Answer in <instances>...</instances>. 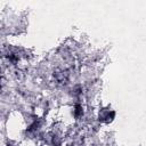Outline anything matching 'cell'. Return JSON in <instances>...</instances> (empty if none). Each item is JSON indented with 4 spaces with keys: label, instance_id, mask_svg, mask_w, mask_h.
<instances>
[{
    "label": "cell",
    "instance_id": "7a4b0ae2",
    "mask_svg": "<svg viewBox=\"0 0 146 146\" xmlns=\"http://www.w3.org/2000/svg\"><path fill=\"white\" fill-rule=\"evenodd\" d=\"M114 115H115V113H114L113 111H111V112H110V111H105V112H103L102 114H99V120L102 119V121L110 122V121L113 120Z\"/></svg>",
    "mask_w": 146,
    "mask_h": 146
},
{
    "label": "cell",
    "instance_id": "3957f363",
    "mask_svg": "<svg viewBox=\"0 0 146 146\" xmlns=\"http://www.w3.org/2000/svg\"><path fill=\"white\" fill-rule=\"evenodd\" d=\"M82 113H83V111H82V106L79 105V104H76L75 107H74V115H75V117H80V116L82 115Z\"/></svg>",
    "mask_w": 146,
    "mask_h": 146
},
{
    "label": "cell",
    "instance_id": "6da1fadb",
    "mask_svg": "<svg viewBox=\"0 0 146 146\" xmlns=\"http://www.w3.org/2000/svg\"><path fill=\"white\" fill-rule=\"evenodd\" d=\"M67 78H68V73L66 71H57L55 73V79L57 80V82L65 83L67 81Z\"/></svg>",
    "mask_w": 146,
    "mask_h": 146
}]
</instances>
